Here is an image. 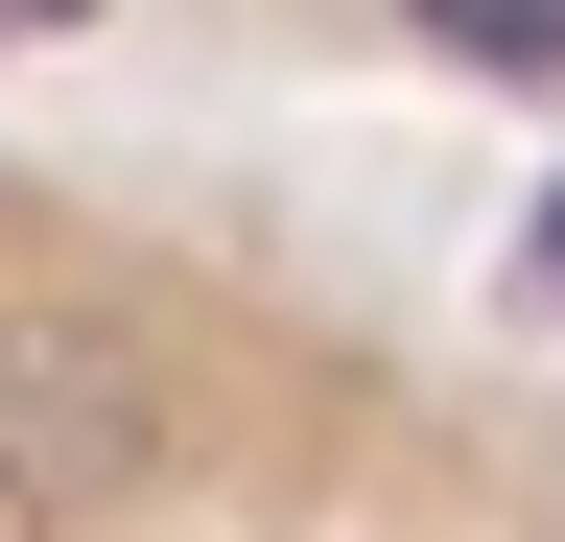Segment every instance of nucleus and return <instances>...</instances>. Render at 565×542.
Here are the masks:
<instances>
[{"label": "nucleus", "mask_w": 565, "mask_h": 542, "mask_svg": "<svg viewBox=\"0 0 565 542\" xmlns=\"http://www.w3.org/2000/svg\"><path fill=\"white\" fill-rule=\"evenodd\" d=\"M141 471H166V401H141L71 307H24V330H0V496H24V519H95V496H141Z\"/></svg>", "instance_id": "f257e3e1"}, {"label": "nucleus", "mask_w": 565, "mask_h": 542, "mask_svg": "<svg viewBox=\"0 0 565 542\" xmlns=\"http://www.w3.org/2000/svg\"><path fill=\"white\" fill-rule=\"evenodd\" d=\"M424 47H471V72H519V95H565V0H401Z\"/></svg>", "instance_id": "f03ea898"}, {"label": "nucleus", "mask_w": 565, "mask_h": 542, "mask_svg": "<svg viewBox=\"0 0 565 542\" xmlns=\"http://www.w3.org/2000/svg\"><path fill=\"white\" fill-rule=\"evenodd\" d=\"M519 307H565V189H542V213H519Z\"/></svg>", "instance_id": "7ed1b4c3"}, {"label": "nucleus", "mask_w": 565, "mask_h": 542, "mask_svg": "<svg viewBox=\"0 0 565 542\" xmlns=\"http://www.w3.org/2000/svg\"><path fill=\"white\" fill-rule=\"evenodd\" d=\"M47 24H95V0H0V47H47Z\"/></svg>", "instance_id": "20e7f679"}]
</instances>
